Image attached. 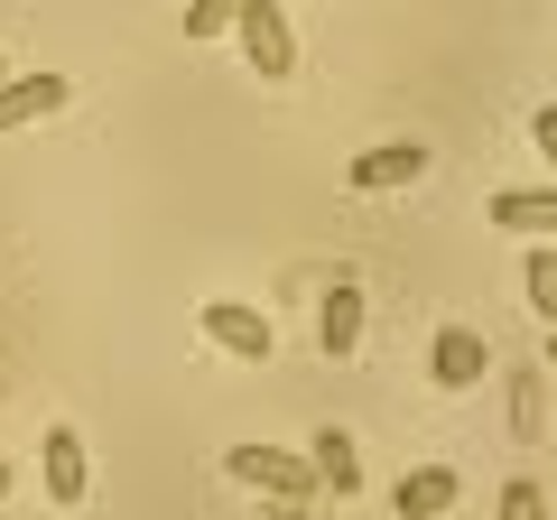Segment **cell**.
<instances>
[{"label": "cell", "mask_w": 557, "mask_h": 520, "mask_svg": "<svg viewBox=\"0 0 557 520\" xmlns=\"http://www.w3.org/2000/svg\"><path fill=\"white\" fill-rule=\"evenodd\" d=\"M548 381H557V372H548Z\"/></svg>", "instance_id": "cell-19"}, {"label": "cell", "mask_w": 557, "mask_h": 520, "mask_svg": "<svg viewBox=\"0 0 557 520\" xmlns=\"http://www.w3.org/2000/svg\"><path fill=\"white\" fill-rule=\"evenodd\" d=\"M233 28H242V57H251L260 84H288V75H298V28H288V10H278V0H251Z\"/></svg>", "instance_id": "cell-2"}, {"label": "cell", "mask_w": 557, "mask_h": 520, "mask_svg": "<svg viewBox=\"0 0 557 520\" xmlns=\"http://www.w3.org/2000/svg\"><path fill=\"white\" fill-rule=\"evenodd\" d=\"M493 223L502 233H557V186H511V196H493Z\"/></svg>", "instance_id": "cell-10"}, {"label": "cell", "mask_w": 557, "mask_h": 520, "mask_svg": "<svg viewBox=\"0 0 557 520\" xmlns=\"http://www.w3.org/2000/svg\"><path fill=\"white\" fill-rule=\"evenodd\" d=\"M317 474L335 483V493H354V483H362V465H354V437H344V428H325V437H317Z\"/></svg>", "instance_id": "cell-11"}, {"label": "cell", "mask_w": 557, "mask_h": 520, "mask_svg": "<svg viewBox=\"0 0 557 520\" xmlns=\"http://www.w3.org/2000/svg\"><path fill=\"white\" fill-rule=\"evenodd\" d=\"M354 344H362V288H354V280H335V288H325V307H317V354H325V362H344Z\"/></svg>", "instance_id": "cell-8"}, {"label": "cell", "mask_w": 557, "mask_h": 520, "mask_svg": "<svg viewBox=\"0 0 557 520\" xmlns=\"http://www.w3.org/2000/svg\"><path fill=\"white\" fill-rule=\"evenodd\" d=\"M0 493H10V465H0Z\"/></svg>", "instance_id": "cell-17"}, {"label": "cell", "mask_w": 557, "mask_h": 520, "mask_svg": "<svg viewBox=\"0 0 557 520\" xmlns=\"http://www.w3.org/2000/svg\"><path fill=\"white\" fill-rule=\"evenodd\" d=\"M0 84H10V65H0Z\"/></svg>", "instance_id": "cell-18"}, {"label": "cell", "mask_w": 557, "mask_h": 520, "mask_svg": "<svg viewBox=\"0 0 557 520\" xmlns=\"http://www.w3.org/2000/svg\"><path fill=\"white\" fill-rule=\"evenodd\" d=\"M483 372H493V354H483L474 325H437V344H428V381H437V391H474Z\"/></svg>", "instance_id": "cell-3"}, {"label": "cell", "mask_w": 557, "mask_h": 520, "mask_svg": "<svg viewBox=\"0 0 557 520\" xmlns=\"http://www.w3.org/2000/svg\"><path fill=\"white\" fill-rule=\"evenodd\" d=\"M38 456H47V502H65V511H75V502L94 493V465H84V437H75V428H47V437H38Z\"/></svg>", "instance_id": "cell-6"}, {"label": "cell", "mask_w": 557, "mask_h": 520, "mask_svg": "<svg viewBox=\"0 0 557 520\" xmlns=\"http://www.w3.org/2000/svg\"><path fill=\"white\" fill-rule=\"evenodd\" d=\"M344 177H354L362 196H372V186H418V177H428V149H418V140H391V149H362V159L344 168Z\"/></svg>", "instance_id": "cell-9"}, {"label": "cell", "mask_w": 557, "mask_h": 520, "mask_svg": "<svg viewBox=\"0 0 557 520\" xmlns=\"http://www.w3.org/2000/svg\"><path fill=\"white\" fill-rule=\"evenodd\" d=\"M530 307L539 325H557V251H530Z\"/></svg>", "instance_id": "cell-13"}, {"label": "cell", "mask_w": 557, "mask_h": 520, "mask_svg": "<svg viewBox=\"0 0 557 520\" xmlns=\"http://www.w3.org/2000/svg\"><path fill=\"white\" fill-rule=\"evenodd\" d=\"M65 94H75L65 75H10L0 84V140L28 131V121H47V112H65Z\"/></svg>", "instance_id": "cell-5"}, {"label": "cell", "mask_w": 557, "mask_h": 520, "mask_svg": "<svg viewBox=\"0 0 557 520\" xmlns=\"http://www.w3.org/2000/svg\"><path fill=\"white\" fill-rule=\"evenodd\" d=\"M233 483H251V493L270 502H317V456H288V446H233Z\"/></svg>", "instance_id": "cell-1"}, {"label": "cell", "mask_w": 557, "mask_h": 520, "mask_svg": "<svg viewBox=\"0 0 557 520\" xmlns=\"http://www.w3.org/2000/svg\"><path fill=\"white\" fill-rule=\"evenodd\" d=\"M242 10H251V0H196V10H186V38H223Z\"/></svg>", "instance_id": "cell-12"}, {"label": "cell", "mask_w": 557, "mask_h": 520, "mask_svg": "<svg viewBox=\"0 0 557 520\" xmlns=\"http://www.w3.org/2000/svg\"><path fill=\"white\" fill-rule=\"evenodd\" d=\"M493 520H548V502H539V483H530V474H520V483H502Z\"/></svg>", "instance_id": "cell-14"}, {"label": "cell", "mask_w": 557, "mask_h": 520, "mask_svg": "<svg viewBox=\"0 0 557 520\" xmlns=\"http://www.w3.org/2000/svg\"><path fill=\"white\" fill-rule=\"evenodd\" d=\"M548 372H557V325H548Z\"/></svg>", "instance_id": "cell-16"}, {"label": "cell", "mask_w": 557, "mask_h": 520, "mask_svg": "<svg viewBox=\"0 0 557 520\" xmlns=\"http://www.w3.org/2000/svg\"><path fill=\"white\" fill-rule=\"evenodd\" d=\"M205 335H214L223 354H242V362L270 354V317H260V307H242V298H214V307H205Z\"/></svg>", "instance_id": "cell-7"}, {"label": "cell", "mask_w": 557, "mask_h": 520, "mask_svg": "<svg viewBox=\"0 0 557 520\" xmlns=\"http://www.w3.org/2000/svg\"><path fill=\"white\" fill-rule=\"evenodd\" d=\"M456 502H465V474H456V465H418V474H399L391 511H399V520H446Z\"/></svg>", "instance_id": "cell-4"}, {"label": "cell", "mask_w": 557, "mask_h": 520, "mask_svg": "<svg viewBox=\"0 0 557 520\" xmlns=\"http://www.w3.org/2000/svg\"><path fill=\"white\" fill-rule=\"evenodd\" d=\"M530 140H539V159H548V177H557V102H539V112H530Z\"/></svg>", "instance_id": "cell-15"}]
</instances>
